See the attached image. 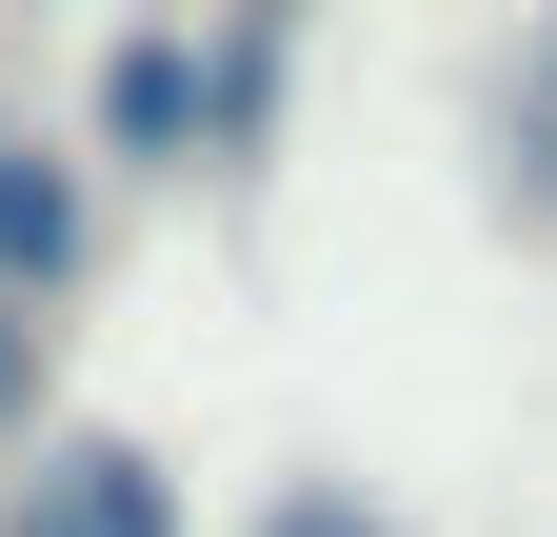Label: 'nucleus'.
I'll return each mask as SVG.
<instances>
[{"mask_svg":"<svg viewBox=\"0 0 557 537\" xmlns=\"http://www.w3.org/2000/svg\"><path fill=\"white\" fill-rule=\"evenodd\" d=\"M180 120H199V60L139 40V60H120V140H180Z\"/></svg>","mask_w":557,"mask_h":537,"instance_id":"obj_4","label":"nucleus"},{"mask_svg":"<svg viewBox=\"0 0 557 537\" xmlns=\"http://www.w3.org/2000/svg\"><path fill=\"white\" fill-rule=\"evenodd\" d=\"M60 259H81V179H60L21 120H0V299H40Z\"/></svg>","mask_w":557,"mask_h":537,"instance_id":"obj_2","label":"nucleus"},{"mask_svg":"<svg viewBox=\"0 0 557 537\" xmlns=\"http://www.w3.org/2000/svg\"><path fill=\"white\" fill-rule=\"evenodd\" d=\"M498 140H518V179H537V199H557V21H537V40H518V100H498Z\"/></svg>","mask_w":557,"mask_h":537,"instance_id":"obj_3","label":"nucleus"},{"mask_svg":"<svg viewBox=\"0 0 557 537\" xmlns=\"http://www.w3.org/2000/svg\"><path fill=\"white\" fill-rule=\"evenodd\" d=\"M21 537H180V498L139 478L120 438H81V458H40V498H21Z\"/></svg>","mask_w":557,"mask_h":537,"instance_id":"obj_1","label":"nucleus"},{"mask_svg":"<svg viewBox=\"0 0 557 537\" xmlns=\"http://www.w3.org/2000/svg\"><path fill=\"white\" fill-rule=\"evenodd\" d=\"M278 537H379V517H338V498H299V517H278Z\"/></svg>","mask_w":557,"mask_h":537,"instance_id":"obj_5","label":"nucleus"}]
</instances>
